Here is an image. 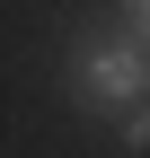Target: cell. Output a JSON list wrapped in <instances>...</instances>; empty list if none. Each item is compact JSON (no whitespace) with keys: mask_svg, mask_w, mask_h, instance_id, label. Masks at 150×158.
Returning <instances> with one entry per match:
<instances>
[{"mask_svg":"<svg viewBox=\"0 0 150 158\" xmlns=\"http://www.w3.org/2000/svg\"><path fill=\"white\" fill-rule=\"evenodd\" d=\"M124 18H133V44L150 53V0H124Z\"/></svg>","mask_w":150,"mask_h":158,"instance_id":"obj_3","label":"cell"},{"mask_svg":"<svg viewBox=\"0 0 150 158\" xmlns=\"http://www.w3.org/2000/svg\"><path fill=\"white\" fill-rule=\"evenodd\" d=\"M71 88L88 106H133V97H150V53L141 44H80L71 53Z\"/></svg>","mask_w":150,"mask_h":158,"instance_id":"obj_1","label":"cell"},{"mask_svg":"<svg viewBox=\"0 0 150 158\" xmlns=\"http://www.w3.org/2000/svg\"><path fill=\"white\" fill-rule=\"evenodd\" d=\"M124 114V149H150V97H133V106H115Z\"/></svg>","mask_w":150,"mask_h":158,"instance_id":"obj_2","label":"cell"}]
</instances>
